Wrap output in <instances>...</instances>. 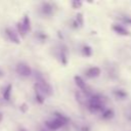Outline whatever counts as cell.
<instances>
[{"label": "cell", "instance_id": "cell-2", "mask_svg": "<svg viewBox=\"0 0 131 131\" xmlns=\"http://www.w3.org/2000/svg\"><path fill=\"white\" fill-rule=\"evenodd\" d=\"M88 110L91 113L102 112L104 110V103L102 101V97L99 94H92L88 98Z\"/></svg>", "mask_w": 131, "mask_h": 131}, {"label": "cell", "instance_id": "cell-4", "mask_svg": "<svg viewBox=\"0 0 131 131\" xmlns=\"http://www.w3.org/2000/svg\"><path fill=\"white\" fill-rule=\"evenodd\" d=\"M5 35L8 38L9 41L15 43V44H19V37L18 34L12 29V28H6L5 29Z\"/></svg>", "mask_w": 131, "mask_h": 131}, {"label": "cell", "instance_id": "cell-7", "mask_svg": "<svg viewBox=\"0 0 131 131\" xmlns=\"http://www.w3.org/2000/svg\"><path fill=\"white\" fill-rule=\"evenodd\" d=\"M85 75L87 78L89 79H93V78H97L100 75V69L97 67H91L88 70H86Z\"/></svg>", "mask_w": 131, "mask_h": 131}, {"label": "cell", "instance_id": "cell-18", "mask_svg": "<svg viewBox=\"0 0 131 131\" xmlns=\"http://www.w3.org/2000/svg\"><path fill=\"white\" fill-rule=\"evenodd\" d=\"M19 131H28V130H26L25 128H20V129H19Z\"/></svg>", "mask_w": 131, "mask_h": 131}, {"label": "cell", "instance_id": "cell-8", "mask_svg": "<svg viewBox=\"0 0 131 131\" xmlns=\"http://www.w3.org/2000/svg\"><path fill=\"white\" fill-rule=\"evenodd\" d=\"M113 30H114L117 34H119V35H123V36L129 35V31H128L126 28H124L123 26H121V25H115V26L113 27Z\"/></svg>", "mask_w": 131, "mask_h": 131}, {"label": "cell", "instance_id": "cell-6", "mask_svg": "<svg viewBox=\"0 0 131 131\" xmlns=\"http://www.w3.org/2000/svg\"><path fill=\"white\" fill-rule=\"evenodd\" d=\"M53 5L50 2H43L40 6V12L43 15H52L53 14Z\"/></svg>", "mask_w": 131, "mask_h": 131}, {"label": "cell", "instance_id": "cell-1", "mask_svg": "<svg viewBox=\"0 0 131 131\" xmlns=\"http://www.w3.org/2000/svg\"><path fill=\"white\" fill-rule=\"evenodd\" d=\"M67 123H68V118L66 116H63L62 114L56 113L54 119H51V120L45 122V126L47 127V129H49L51 131H55V130H58L59 128L63 127Z\"/></svg>", "mask_w": 131, "mask_h": 131}, {"label": "cell", "instance_id": "cell-14", "mask_svg": "<svg viewBox=\"0 0 131 131\" xmlns=\"http://www.w3.org/2000/svg\"><path fill=\"white\" fill-rule=\"evenodd\" d=\"M115 93L117 94V96H119V97H121V98H124V97L126 96V92H124L123 90H118V91H116Z\"/></svg>", "mask_w": 131, "mask_h": 131}, {"label": "cell", "instance_id": "cell-17", "mask_svg": "<svg viewBox=\"0 0 131 131\" xmlns=\"http://www.w3.org/2000/svg\"><path fill=\"white\" fill-rule=\"evenodd\" d=\"M3 120V115H2V113H0V122Z\"/></svg>", "mask_w": 131, "mask_h": 131}, {"label": "cell", "instance_id": "cell-13", "mask_svg": "<svg viewBox=\"0 0 131 131\" xmlns=\"http://www.w3.org/2000/svg\"><path fill=\"white\" fill-rule=\"evenodd\" d=\"M76 25H79V27H81L83 25V16L81 13H79L77 15V19H76Z\"/></svg>", "mask_w": 131, "mask_h": 131}, {"label": "cell", "instance_id": "cell-9", "mask_svg": "<svg viewBox=\"0 0 131 131\" xmlns=\"http://www.w3.org/2000/svg\"><path fill=\"white\" fill-rule=\"evenodd\" d=\"M114 110L112 108H104L102 112H101V118L103 120H110L112 118H114Z\"/></svg>", "mask_w": 131, "mask_h": 131}, {"label": "cell", "instance_id": "cell-5", "mask_svg": "<svg viewBox=\"0 0 131 131\" xmlns=\"http://www.w3.org/2000/svg\"><path fill=\"white\" fill-rule=\"evenodd\" d=\"M75 83H76V85L78 86V88L83 92V93H85V94H88L89 92H90V89L88 88V86H87V84H86V82L80 77V76H75Z\"/></svg>", "mask_w": 131, "mask_h": 131}, {"label": "cell", "instance_id": "cell-19", "mask_svg": "<svg viewBox=\"0 0 131 131\" xmlns=\"http://www.w3.org/2000/svg\"><path fill=\"white\" fill-rule=\"evenodd\" d=\"M42 131H44V130H42Z\"/></svg>", "mask_w": 131, "mask_h": 131}, {"label": "cell", "instance_id": "cell-16", "mask_svg": "<svg viewBox=\"0 0 131 131\" xmlns=\"http://www.w3.org/2000/svg\"><path fill=\"white\" fill-rule=\"evenodd\" d=\"M4 76V73H3V71L2 70H0V78H2Z\"/></svg>", "mask_w": 131, "mask_h": 131}, {"label": "cell", "instance_id": "cell-3", "mask_svg": "<svg viewBox=\"0 0 131 131\" xmlns=\"http://www.w3.org/2000/svg\"><path fill=\"white\" fill-rule=\"evenodd\" d=\"M15 72L20 77H23V78H27V77H30L32 75V69H31V67L28 63L24 62V61H20V62H18L16 64Z\"/></svg>", "mask_w": 131, "mask_h": 131}, {"label": "cell", "instance_id": "cell-15", "mask_svg": "<svg viewBox=\"0 0 131 131\" xmlns=\"http://www.w3.org/2000/svg\"><path fill=\"white\" fill-rule=\"evenodd\" d=\"M124 21L128 25H131V17H127V18H124Z\"/></svg>", "mask_w": 131, "mask_h": 131}, {"label": "cell", "instance_id": "cell-12", "mask_svg": "<svg viewBox=\"0 0 131 131\" xmlns=\"http://www.w3.org/2000/svg\"><path fill=\"white\" fill-rule=\"evenodd\" d=\"M82 52H83V55H85V56H90L91 53H92V50H91V48H90L89 46H84L83 49H82Z\"/></svg>", "mask_w": 131, "mask_h": 131}, {"label": "cell", "instance_id": "cell-11", "mask_svg": "<svg viewBox=\"0 0 131 131\" xmlns=\"http://www.w3.org/2000/svg\"><path fill=\"white\" fill-rule=\"evenodd\" d=\"M11 90H12V86L10 84H8L3 91V98L5 100H9L10 99V95H11Z\"/></svg>", "mask_w": 131, "mask_h": 131}, {"label": "cell", "instance_id": "cell-10", "mask_svg": "<svg viewBox=\"0 0 131 131\" xmlns=\"http://www.w3.org/2000/svg\"><path fill=\"white\" fill-rule=\"evenodd\" d=\"M20 23H21V25H23L25 31H26L27 34H28V32L31 30V20H30V17H29L28 15H25L24 18H23V20H21Z\"/></svg>", "mask_w": 131, "mask_h": 131}]
</instances>
